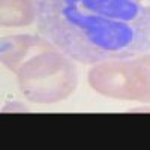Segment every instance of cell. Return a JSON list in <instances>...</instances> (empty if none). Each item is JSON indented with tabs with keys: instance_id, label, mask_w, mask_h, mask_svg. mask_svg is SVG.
I'll return each instance as SVG.
<instances>
[{
	"instance_id": "6da1fadb",
	"label": "cell",
	"mask_w": 150,
	"mask_h": 150,
	"mask_svg": "<svg viewBox=\"0 0 150 150\" xmlns=\"http://www.w3.org/2000/svg\"><path fill=\"white\" fill-rule=\"evenodd\" d=\"M36 27L84 65L150 51V0H33Z\"/></svg>"
},
{
	"instance_id": "7a4b0ae2",
	"label": "cell",
	"mask_w": 150,
	"mask_h": 150,
	"mask_svg": "<svg viewBox=\"0 0 150 150\" xmlns=\"http://www.w3.org/2000/svg\"><path fill=\"white\" fill-rule=\"evenodd\" d=\"M71 60L41 35L2 39L3 65L17 75L21 93L33 104H56L72 95L78 78Z\"/></svg>"
},
{
	"instance_id": "3957f363",
	"label": "cell",
	"mask_w": 150,
	"mask_h": 150,
	"mask_svg": "<svg viewBox=\"0 0 150 150\" xmlns=\"http://www.w3.org/2000/svg\"><path fill=\"white\" fill-rule=\"evenodd\" d=\"M87 81L102 96L150 104V54L95 63Z\"/></svg>"
},
{
	"instance_id": "277c9868",
	"label": "cell",
	"mask_w": 150,
	"mask_h": 150,
	"mask_svg": "<svg viewBox=\"0 0 150 150\" xmlns=\"http://www.w3.org/2000/svg\"><path fill=\"white\" fill-rule=\"evenodd\" d=\"M36 21L33 0H2V26L26 27Z\"/></svg>"
}]
</instances>
